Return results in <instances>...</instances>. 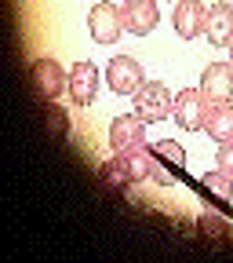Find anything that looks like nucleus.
I'll list each match as a JSON object with an SVG mask.
<instances>
[{
  "instance_id": "obj_1",
  "label": "nucleus",
  "mask_w": 233,
  "mask_h": 263,
  "mask_svg": "<svg viewBox=\"0 0 233 263\" xmlns=\"http://www.w3.org/2000/svg\"><path fill=\"white\" fill-rule=\"evenodd\" d=\"M208 106L211 103L204 99L201 88H186V91H179L172 99V121L179 128H186V132H201L204 128V117H208Z\"/></svg>"
},
{
  "instance_id": "obj_2",
  "label": "nucleus",
  "mask_w": 233,
  "mask_h": 263,
  "mask_svg": "<svg viewBox=\"0 0 233 263\" xmlns=\"http://www.w3.org/2000/svg\"><path fill=\"white\" fill-rule=\"evenodd\" d=\"M88 29H91L95 44H117L124 33V11L117 4H110V0H102V4H95L88 11Z\"/></svg>"
},
{
  "instance_id": "obj_3",
  "label": "nucleus",
  "mask_w": 233,
  "mask_h": 263,
  "mask_svg": "<svg viewBox=\"0 0 233 263\" xmlns=\"http://www.w3.org/2000/svg\"><path fill=\"white\" fill-rule=\"evenodd\" d=\"M135 114L146 121V124H153V121H164V117H172V91H168V84H160V81H150V84H142L135 95Z\"/></svg>"
},
{
  "instance_id": "obj_4",
  "label": "nucleus",
  "mask_w": 233,
  "mask_h": 263,
  "mask_svg": "<svg viewBox=\"0 0 233 263\" xmlns=\"http://www.w3.org/2000/svg\"><path fill=\"white\" fill-rule=\"evenodd\" d=\"M106 84H110L117 95H135V91L146 84L139 59H131V55H117V59H110V66H106Z\"/></svg>"
},
{
  "instance_id": "obj_5",
  "label": "nucleus",
  "mask_w": 233,
  "mask_h": 263,
  "mask_svg": "<svg viewBox=\"0 0 233 263\" xmlns=\"http://www.w3.org/2000/svg\"><path fill=\"white\" fill-rule=\"evenodd\" d=\"M33 88H37L48 103H55L62 91H70V73L62 70L58 59H37L33 62Z\"/></svg>"
},
{
  "instance_id": "obj_6",
  "label": "nucleus",
  "mask_w": 233,
  "mask_h": 263,
  "mask_svg": "<svg viewBox=\"0 0 233 263\" xmlns=\"http://www.w3.org/2000/svg\"><path fill=\"white\" fill-rule=\"evenodd\" d=\"M110 146L117 154H128L135 146H146V121L139 114H120L110 124Z\"/></svg>"
},
{
  "instance_id": "obj_7",
  "label": "nucleus",
  "mask_w": 233,
  "mask_h": 263,
  "mask_svg": "<svg viewBox=\"0 0 233 263\" xmlns=\"http://www.w3.org/2000/svg\"><path fill=\"white\" fill-rule=\"evenodd\" d=\"M201 91L208 103H229L233 99V66L229 62H211L201 73Z\"/></svg>"
},
{
  "instance_id": "obj_8",
  "label": "nucleus",
  "mask_w": 233,
  "mask_h": 263,
  "mask_svg": "<svg viewBox=\"0 0 233 263\" xmlns=\"http://www.w3.org/2000/svg\"><path fill=\"white\" fill-rule=\"evenodd\" d=\"M204 18H208V8L201 0H175V15H172V26L182 41H193L204 33Z\"/></svg>"
},
{
  "instance_id": "obj_9",
  "label": "nucleus",
  "mask_w": 233,
  "mask_h": 263,
  "mask_svg": "<svg viewBox=\"0 0 233 263\" xmlns=\"http://www.w3.org/2000/svg\"><path fill=\"white\" fill-rule=\"evenodd\" d=\"M120 11H124V29L135 33V37H146V33H153L157 22H160L157 0H128Z\"/></svg>"
},
{
  "instance_id": "obj_10",
  "label": "nucleus",
  "mask_w": 233,
  "mask_h": 263,
  "mask_svg": "<svg viewBox=\"0 0 233 263\" xmlns=\"http://www.w3.org/2000/svg\"><path fill=\"white\" fill-rule=\"evenodd\" d=\"M98 95V66L95 62H77L70 70V99L77 106H91Z\"/></svg>"
},
{
  "instance_id": "obj_11",
  "label": "nucleus",
  "mask_w": 233,
  "mask_h": 263,
  "mask_svg": "<svg viewBox=\"0 0 233 263\" xmlns=\"http://www.w3.org/2000/svg\"><path fill=\"white\" fill-rule=\"evenodd\" d=\"M204 33L215 48H229L233 44V8L229 4H211L208 8V18H204Z\"/></svg>"
},
{
  "instance_id": "obj_12",
  "label": "nucleus",
  "mask_w": 233,
  "mask_h": 263,
  "mask_svg": "<svg viewBox=\"0 0 233 263\" xmlns=\"http://www.w3.org/2000/svg\"><path fill=\"white\" fill-rule=\"evenodd\" d=\"M204 128H208V136L219 139V143L233 139V103H211L208 117H204Z\"/></svg>"
},
{
  "instance_id": "obj_13",
  "label": "nucleus",
  "mask_w": 233,
  "mask_h": 263,
  "mask_svg": "<svg viewBox=\"0 0 233 263\" xmlns=\"http://www.w3.org/2000/svg\"><path fill=\"white\" fill-rule=\"evenodd\" d=\"M201 186H204V194H211L215 201H233V176H226L222 168H215V172H204V179H201Z\"/></svg>"
},
{
  "instance_id": "obj_14",
  "label": "nucleus",
  "mask_w": 233,
  "mask_h": 263,
  "mask_svg": "<svg viewBox=\"0 0 233 263\" xmlns=\"http://www.w3.org/2000/svg\"><path fill=\"white\" fill-rule=\"evenodd\" d=\"M153 157L164 164V168H175V172L186 168V150H182L175 139H160V143H153Z\"/></svg>"
},
{
  "instance_id": "obj_15",
  "label": "nucleus",
  "mask_w": 233,
  "mask_h": 263,
  "mask_svg": "<svg viewBox=\"0 0 233 263\" xmlns=\"http://www.w3.org/2000/svg\"><path fill=\"white\" fill-rule=\"evenodd\" d=\"M102 176H106V183H110V186H120V190H128V186H131V172H128L124 154H117L113 161H106V164H102Z\"/></svg>"
},
{
  "instance_id": "obj_16",
  "label": "nucleus",
  "mask_w": 233,
  "mask_h": 263,
  "mask_svg": "<svg viewBox=\"0 0 233 263\" xmlns=\"http://www.w3.org/2000/svg\"><path fill=\"white\" fill-rule=\"evenodd\" d=\"M215 164L226 172V176H233V139H226L222 146H219V157H215Z\"/></svg>"
},
{
  "instance_id": "obj_17",
  "label": "nucleus",
  "mask_w": 233,
  "mask_h": 263,
  "mask_svg": "<svg viewBox=\"0 0 233 263\" xmlns=\"http://www.w3.org/2000/svg\"><path fill=\"white\" fill-rule=\"evenodd\" d=\"M48 124H51V132H66V128H70V114H66V110H58V106H51L48 110Z\"/></svg>"
},
{
  "instance_id": "obj_18",
  "label": "nucleus",
  "mask_w": 233,
  "mask_h": 263,
  "mask_svg": "<svg viewBox=\"0 0 233 263\" xmlns=\"http://www.w3.org/2000/svg\"><path fill=\"white\" fill-rule=\"evenodd\" d=\"M201 230H211V234H222V230H226V223L215 216V212H204L201 216Z\"/></svg>"
},
{
  "instance_id": "obj_19",
  "label": "nucleus",
  "mask_w": 233,
  "mask_h": 263,
  "mask_svg": "<svg viewBox=\"0 0 233 263\" xmlns=\"http://www.w3.org/2000/svg\"><path fill=\"white\" fill-rule=\"evenodd\" d=\"M229 66H233V44H229Z\"/></svg>"
}]
</instances>
